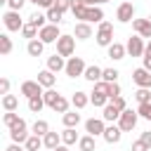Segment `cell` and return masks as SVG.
<instances>
[{
	"instance_id": "obj_1",
	"label": "cell",
	"mask_w": 151,
	"mask_h": 151,
	"mask_svg": "<svg viewBox=\"0 0 151 151\" xmlns=\"http://www.w3.org/2000/svg\"><path fill=\"white\" fill-rule=\"evenodd\" d=\"M97 45L99 47H109L111 42H113V24H109V21H101L99 24V28H97Z\"/></svg>"
},
{
	"instance_id": "obj_2",
	"label": "cell",
	"mask_w": 151,
	"mask_h": 151,
	"mask_svg": "<svg viewBox=\"0 0 151 151\" xmlns=\"http://www.w3.org/2000/svg\"><path fill=\"white\" fill-rule=\"evenodd\" d=\"M85 61H83V57H68V61H66V68H64V73L68 76V78H80L83 73H85Z\"/></svg>"
},
{
	"instance_id": "obj_3",
	"label": "cell",
	"mask_w": 151,
	"mask_h": 151,
	"mask_svg": "<svg viewBox=\"0 0 151 151\" xmlns=\"http://www.w3.org/2000/svg\"><path fill=\"white\" fill-rule=\"evenodd\" d=\"M9 137H12V142H17V144H26V139H28L31 134H28V127H26V120H24V118H19V120L9 127Z\"/></svg>"
},
{
	"instance_id": "obj_4",
	"label": "cell",
	"mask_w": 151,
	"mask_h": 151,
	"mask_svg": "<svg viewBox=\"0 0 151 151\" xmlns=\"http://www.w3.org/2000/svg\"><path fill=\"white\" fill-rule=\"evenodd\" d=\"M76 35H61L59 40H57V52L61 54V57H73V52H76Z\"/></svg>"
},
{
	"instance_id": "obj_5",
	"label": "cell",
	"mask_w": 151,
	"mask_h": 151,
	"mask_svg": "<svg viewBox=\"0 0 151 151\" xmlns=\"http://www.w3.org/2000/svg\"><path fill=\"white\" fill-rule=\"evenodd\" d=\"M137 118H139V113H137V111H132V109H125V111L120 113V118H118V127H120L123 132H130V130H134V125H137Z\"/></svg>"
},
{
	"instance_id": "obj_6",
	"label": "cell",
	"mask_w": 151,
	"mask_h": 151,
	"mask_svg": "<svg viewBox=\"0 0 151 151\" xmlns=\"http://www.w3.org/2000/svg\"><path fill=\"white\" fill-rule=\"evenodd\" d=\"M2 24H5V28H7V31H21V28H24V19L19 17V12H17V9L5 12V14H2Z\"/></svg>"
},
{
	"instance_id": "obj_7",
	"label": "cell",
	"mask_w": 151,
	"mask_h": 151,
	"mask_svg": "<svg viewBox=\"0 0 151 151\" xmlns=\"http://www.w3.org/2000/svg\"><path fill=\"white\" fill-rule=\"evenodd\" d=\"M116 19H118L120 24H130V21L134 19V5H132L130 0L120 2V5H118V9H116Z\"/></svg>"
},
{
	"instance_id": "obj_8",
	"label": "cell",
	"mask_w": 151,
	"mask_h": 151,
	"mask_svg": "<svg viewBox=\"0 0 151 151\" xmlns=\"http://www.w3.org/2000/svg\"><path fill=\"white\" fill-rule=\"evenodd\" d=\"M59 24H47V26H42L40 31H38V38L47 45V42H57L59 38H61V33H59V28H57Z\"/></svg>"
},
{
	"instance_id": "obj_9",
	"label": "cell",
	"mask_w": 151,
	"mask_h": 151,
	"mask_svg": "<svg viewBox=\"0 0 151 151\" xmlns=\"http://www.w3.org/2000/svg\"><path fill=\"white\" fill-rule=\"evenodd\" d=\"M125 47H127V54H130V57H142L144 50H146V45L142 42V35H132Z\"/></svg>"
},
{
	"instance_id": "obj_10",
	"label": "cell",
	"mask_w": 151,
	"mask_h": 151,
	"mask_svg": "<svg viewBox=\"0 0 151 151\" xmlns=\"http://www.w3.org/2000/svg\"><path fill=\"white\" fill-rule=\"evenodd\" d=\"M21 94H24L26 99L38 97V94H42V85H40L38 80H24V83H21Z\"/></svg>"
},
{
	"instance_id": "obj_11",
	"label": "cell",
	"mask_w": 151,
	"mask_h": 151,
	"mask_svg": "<svg viewBox=\"0 0 151 151\" xmlns=\"http://www.w3.org/2000/svg\"><path fill=\"white\" fill-rule=\"evenodd\" d=\"M104 123H106L104 118H90V120H85V132H87V134H92V137L104 134V130H106V125H104Z\"/></svg>"
},
{
	"instance_id": "obj_12",
	"label": "cell",
	"mask_w": 151,
	"mask_h": 151,
	"mask_svg": "<svg viewBox=\"0 0 151 151\" xmlns=\"http://www.w3.org/2000/svg\"><path fill=\"white\" fill-rule=\"evenodd\" d=\"M132 80L137 87H151V71H146L144 66L142 68H134L132 71Z\"/></svg>"
},
{
	"instance_id": "obj_13",
	"label": "cell",
	"mask_w": 151,
	"mask_h": 151,
	"mask_svg": "<svg viewBox=\"0 0 151 151\" xmlns=\"http://www.w3.org/2000/svg\"><path fill=\"white\" fill-rule=\"evenodd\" d=\"M132 28L142 38H151V19H132Z\"/></svg>"
},
{
	"instance_id": "obj_14",
	"label": "cell",
	"mask_w": 151,
	"mask_h": 151,
	"mask_svg": "<svg viewBox=\"0 0 151 151\" xmlns=\"http://www.w3.org/2000/svg\"><path fill=\"white\" fill-rule=\"evenodd\" d=\"M73 35H76L78 40H87V38H92V26H90V21H78Z\"/></svg>"
},
{
	"instance_id": "obj_15",
	"label": "cell",
	"mask_w": 151,
	"mask_h": 151,
	"mask_svg": "<svg viewBox=\"0 0 151 151\" xmlns=\"http://www.w3.org/2000/svg\"><path fill=\"white\" fill-rule=\"evenodd\" d=\"M47 68H50V71H54V73L64 71V68H66V61H64V57H61L59 52H54L52 57H47Z\"/></svg>"
},
{
	"instance_id": "obj_16",
	"label": "cell",
	"mask_w": 151,
	"mask_h": 151,
	"mask_svg": "<svg viewBox=\"0 0 151 151\" xmlns=\"http://www.w3.org/2000/svg\"><path fill=\"white\" fill-rule=\"evenodd\" d=\"M109 144H118L120 142V137H123V130L118 127V125H109L106 130H104V134H101Z\"/></svg>"
},
{
	"instance_id": "obj_17",
	"label": "cell",
	"mask_w": 151,
	"mask_h": 151,
	"mask_svg": "<svg viewBox=\"0 0 151 151\" xmlns=\"http://www.w3.org/2000/svg\"><path fill=\"white\" fill-rule=\"evenodd\" d=\"M125 54H127V47L125 45H120V42H111L109 45V59L118 61V59H125Z\"/></svg>"
},
{
	"instance_id": "obj_18",
	"label": "cell",
	"mask_w": 151,
	"mask_h": 151,
	"mask_svg": "<svg viewBox=\"0 0 151 151\" xmlns=\"http://www.w3.org/2000/svg\"><path fill=\"white\" fill-rule=\"evenodd\" d=\"M101 76H104V68H99L97 64L87 66V68H85V73H83V78H87L90 83H99V80H101Z\"/></svg>"
},
{
	"instance_id": "obj_19",
	"label": "cell",
	"mask_w": 151,
	"mask_h": 151,
	"mask_svg": "<svg viewBox=\"0 0 151 151\" xmlns=\"http://www.w3.org/2000/svg\"><path fill=\"white\" fill-rule=\"evenodd\" d=\"M61 123H64V127H78V123H80V113H78V109H76V111H66V113H61Z\"/></svg>"
},
{
	"instance_id": "obj_20",
	"label": "cell",
	"mask_w": 151,
	"mask_h": 151,
	"mask_svg": "<svg viewBox=\"0 0 151 151\" xmlns=\"http://www.w3.org/2000/svg\"><path fill=\"white\" fill-rule=\"evenodd\" d=\"M120 113H123V111H120V109H116V106L109 101V104L104 106V113H101V118H104L106 123H113V120H118V118H120Z\"/></svg>"
},
{
	"instance_id": "obj_21",
	"label": "cell",
	"mask_w": 151,
	"mask_h": 151,
	"mask_svg": "<svg viewBox=\"0 0 151 151\" xmlns=\"http://www.w3.org/2000/svg\"><path fill=\"white\" fill-rule=\"evenodd\" d=\"M42 50H45V42H42V40H38V38L28 40V45H26V52H28L31 57H40V54H42Z\"/></svg>"
},
{
	"instance_id": "obj_22",
	"label": "cell",
	"mask_w": 151,
	"mask_h": 151,
	"mask_svg": "<svg viewBox=\"0 0 151 151\" xmlns=\"http://www.w3.org/2000/svg\"><path fill=\"white\" fill-rule=\"evenodd\" d=\"M54 80H57V78H54V71H50V68H45V71L38 73V83H40L42 87H47V90L54 85Z\"/></svg>"
},
{
	"instance_id": "obj_23",
	"label": "cell",
	"mask_w": 151,
	"mask_h": 151,
	"mask_svg": "<svg viewBox=\"0 0 151 151\" xmlns=\"http://www.w3.org/2000/svg\"><path fill=\"white\" fill-rule=\"evenodd\" d=\"M71 104H73L78 111H80V109H85V106L90 104V97H87V92H80V90H78V92H73V97H71Z\"/></svg>"
},
{
	"instance_id": "obj_24",
	"label": "cell",
	"mask_w": 151,
	"mask_h": 151,
	"mask_svg": "<svg viewBox=\"0 0 151 151\" xmlns=\"http://www.w3.org/2000/svg\"><path fill=\"white\" fill-rule=\"evenodd\" d=\"M42 144H45V149H57L59 144H61V134L59 132H47L45 137H42Z\"/></svg>"
},
{
	"instance_id": "obj_25",
	"label": "cell",
	"mask_w": 151,
	"mask_h": 151,
	"mask_svg": "<svg viewBox=\"0 0 151 151\" xmlns=\"http://www.w3.org/2000/svg\"><path fill=\"white\" fill-rule=\"evenodd\" d=\"M90 104L104 109V106L109 104V94H106V92H99V90H92V94H90Z\"/></svg>"
},
{
	"instance_id": "obj_26",
	"label": "cell",
	"mask_w": 151,
	"mask_h": 151,
	"mask_svg": "<svg viewBox=\"0 0 151 151\" xmlns=\"http://www.w3.org/2000/svg\"><path fill=\"white\" fill-rule=\"evenodd\" d=\"M42 94H45V92H42ZM42 94H38V97H31V99H28V109H31L33 113H40V111H42V106H47Z\"/></svg>"
},
{
	"instance_id": "obj_27",
	"label": "cell",
	"mask_w": 151,
	"mask_h": 151,
	"mask_svg": "<svg viewBox=\"0 0 151 151\" xmlns=\"http://www.w3.org/2000/svg\"><path fill=\"white\" fill-rule=\"evenodd\" d=\"M61 142L64 144H76V142H80V137H78V132H76V127H66L64 132H61Z\"/></svg>"
},
{
	"instance_id": "obj_28",
	"label": "cell",
	"mask_w": 151,
	"mask_h": 151,
	"mask_svg": "<svg viewBox=\"0 0 151 151\" xmlns=\"http://www.w3.org/2000/svg\"><path fill=\"white\" fill-rule=\"evenodd\" d=\"M78 149H80V151H97V146H94V137H92V134H85V137H80V142H78Z\"/></svg>"
},
{
	"instance_id": "obj_29",
	"label": "cell",
	"mask_w": 151,
	"mask_h": 151,
	"mask_svg": "<svg viewBox=\"0 0 151 151\" xmlns=\"http://www.w3.org/2000/svg\"><path fill=\"white\" fill-rule=\"evenodd\" d=\"M24 146H26L28 151H38V149H40V146H45V144H42V137H40V134H31V137L26 139V144H24Z\"/></svg>"
},
{
	"instance_id": "obj_30",
	"label": "cell",
	"mask_w": 151,
	"mask_h": 151,
	"mask_svg": "<svg viewBox=\"0 0 151 151\" xmlns=\"http://www.w3.org/2000/svg\"><path fill=\"white\" fill-rule=\"evenodd\" d=\"M45 21H47V14H40V12H33V14L28 17V24H33L35 28H42V26H47Z\"/></svg>"
},
{
	"instance_id": "obj_31",
	"label": "cell",
	"mask_w": 151,
	"mask_h": 151,
	"mask_svg": "<svg viewBox=\"0 0 151 151\" xmlns=\"http://www.w3.org/2000/svg\"><path fill=\"white\" fill-rule=\"evenodd\" d=\"M2 106H5V111H17L19 99H17L14 94H2Z\"/></svg>"
},
{
	"instance_id": "obj_32",
	"label": "cell",
	"mask_w": 151,
	"mask_h": 151,
	"mask_svg": "<svg viewBox=\"0 0 151 151\" xmlns=\"http://www.w3.org/2000/svg\"><path fill=\"white\" fill-rule=\"evenodd\" d=\"M61 19H64V12L61 9H57V7H50L47 9V21L50 24H61Z\"/></svg>"
},
{
	"instance_id": "obj_33",
	"label": "cell",
	"mask_w": 151,
	"mask_h": 151,
	"mask_svg": "<svg viewBox=\"0 0 151 151\" xmlns=\"http://www.w3.org/2000/svg\"><path fill=\"white\" fill-rule=\"evenodd\" d=\"M9 52H12V38L7 33H2L0 35V54H9Z\"/></svg>"
},
{
	"instance_id": "obj_34",
	"label": "cell",
	"mask_w": 151,
	"mask_h": 151,
	"mask_svg": "<svg viewBox=\"0 0 151 151\" xmlns=\"http://www.w3.org/2000/svg\"><path fill=\"white\" fill-rule=\"evenodd\" d=\"M50 132V125H47V120H35L33 123V134H40V137H45Z\"/></svg>"
},
{
	"instance_id": "obj_35",
	"label": "cell",
	"mask_w": 151,
	"mask_h": 151,
	"mask_svg": "<svg viewBox=\"0 0 151 151\" xmlns=\"http://www.w3.org/2000/svg\"><path fill=\"white\" fill-rule=\"evenodd\" d=\"M134 99H137L139 104H144V101H151V90H149V87H139V90L134 92Z\"/></svg>"
},
{
	"instance_id": "obj_36",
	"label": "cell",
	"mask_w": 151,
	"mask_h": 151,
	"mask_svg": "<svg viewBox=\"0 0 151 151\" xmlns=\"http://www.w3.org/2000/svg\"><path fill=\"white\" fill-rule=\"evenodd\" d=\"M38 31H40V28H35L33 24H24V28H21V35H24V38H28V40H33V38L38 35Z\"/></svg>"
},
{
	"instance_id": "obj_37",
	"label": "cell",
	"mask_w": 151,
	"mask_h": 151,
	"mask_svg": "<svg viewBox=\"0 0 151 151\" xmlns=\"http://www.w3.org/2000/svg\"><path fill=\"white\" fill-rule=\"evenodd\" d=\"M42 97H45V104H47V106H50V109H52V106H54V104H57V101H59V97H61V94H57V92H54V90H52V87H50V90H47V92H45V94H42Z\"/></svg>"
},
{
	"instance_id": "obj_38",
	"label": "cell",
	"mask_w": 151,
	"mask_h": 151,
	"mask_svg": "<svg viewBox=\"0 0 151 151\" xmlns=\"http://www.w3.org/2000/svg\"><path fill=\"white\" fill-rule=\"evenodd\" d=\"M118 76H120V73H118L116 68H104L101 80H106V83H116V80H118Z\"/></svg>"
},
{
	"instance_id": "obj_39",
	"label": "cell",
	"mask_w": 151,
	"mask_h": 151,
	"mask_svg": "<svg viewBox=\"0 0 151 151\" xmlns=\"http://www.w3.org/2000/svg\"><path fill=\"white\" fill-rule=\"evenodd\" d=\"M137 113H139L142 118H146V120H151V101H144V104H139V109H137Z\"/></svg>"
},
{
	"instance_id": "obj_40",
	"label": "cell",
	"mask_w": 151,
	"mask_h": 151,
	"mask_svg": "<svg viewBox=\"0 0 151 151\" xmlns=\"http://www.w3.org/2000/svg\"><path fill=\"white\" fill-rule=\"evenodd\" d=\"M17 120H19V113H14V111H7V113L2 116V123H5L7 127H12V125H14Z\"/></svg>"
},
{
	"instance_id": "obj_41",
	"label": "cell",
	"mask_w": 151,
	"mask_h": 151,
	"mask_svg": "<svg viewBox=\"0 0 151 151\" xmlns=\"http://www.w3.org/2000/svg\"><path fill=\"white\" fill-rule=\"evenodd\" d=\"M113 97H120V85L118 83H109V99Z\"/></svg>"
},
{
	"instance_id": "obj_42",
	"label": "cell",
	"mask_w": 151,
	"mask_h": 151,
	"mask_svg": "<svg viewBox=\"0 0 151 151\" xmlns=\"http://www.w3.org/2000/svg\"><path fill=\"white\" fill-rule=\"evenodd\" d=\"M71 5H73V0H54V7H57V9H61V12L71 9Z\"/></svg>"
},
{
	"instance_id": "obj_43",
	"label": "cell",
	"mask_w": 151,
	"mask_h": 151,
	"mask_svg": "<svg viewBox=\"0 0 151 151\" xmlns=\"http://www.w3.org/2000/svg\"><path fill=\"white\" fill-rule=\"evenodd\" d=\"M132 151H151V146H149L146 142L137 139V142H132Z\"/></svg>"
},
{
	"instance_id": "obj_44",
	"label": "cell",
	"mask_w": 151,
	"mask_h": 151,
	"mask_svg": "<svg viewBox=\"0 0 151 151\" xmlns=\"http://www.w3.org/2000/svg\"><path fill=\"white\" fill-rule=\"evenodd\" d=\"M109 101H111L116 109H120V111H125V109H127V104H125V99H123V97H113V99H109Z\"/></svg>"
},
{
	"instance_id": "obj_45",
	"label": "cell",
	"mask_w": 151,
	"mask_h": 151,
	"mask_svg": "<svg viewBox=\"0 0 151 151\" xmlns=\"http://www.w3.org/2000/svg\"><path fill=\"white\" fill-rule=\"evenodd\" d=\"M24 2H28V0H7V7H9V9H17V12H21Z\"/></svg>"
},
{
	"instance_id": "obj_46",
	"label": "cell",
	"mask_w": 151,
	"mask_h": 151,
	"mask_svg": "<svg viewBox=\"0 0 151 151\" xmlns=\"http://www.w3.org/2000/svg\"><path fill=\"white\" fill-rule=\"evenodd\" d=\"M28 2H33V5H38V7H45V9L54 7V0H28Z\"/></svg>"
},
{
	"instance_id": "obj_47",
	"label": "cell",
	"mask_w": 151,
	"mask_h": 151,
	"mask_svg": "<svg viewBox=\"0 0 151 151\" xmlns=\"http://www.w3.org/2000/svg\"><path fill=\"white\" fill-rule=\"evenodd\" d=\"M0 92H2V94H9V80H7V78L0 80Z\"/></svg>"
},
{
	"instance_id": "obj_48",
	"label": "cell",
	"mask_w": 151,
	"mask_h": 151,
	"mask_svg": "<svg viewBox=\"0 0 151 151\" xmlns=\"http://www.w3.org/2000/svg\"><path fill=\"white\" fill-rule=\"evenodd\" d=\"M5 151H28V149H26V146H24V149H21V146H19V144H17V142H14V144H9V146H7V149H5Z\"/></svg>"
},
{
	"instance_id": "obj_49",
	"label": "cell",
	"mask_w": 151,
	"mask_h": 151,
	"mask_svg": "<svg viewBox=\"0 0 151 151\" xmlns=\"http://www.w3.org/2000/svg\"><path fill=\"white\" fill-rule=\"evenodd\" d=\"M142 59H144V68H146V71H151V54H144Z\"/></svg>"
},
{
	"instance_id": "obj_50",
	"label": "cell",
	"mask_w": 151,
	"mask_h": 151,
	"mask_svg": "<svg viewBox=\"0 0 151 151\" xmlns=\"http://www.w3.org/2000/svg\"><path fill=\"white\" fill-rule=\"evenodd\" d=\"M142 142H146L149 146H151V132H142V137H139Z\"/></svg>"
},
{
	"instance_id": "obj_51",
	"label": "cell",
	"mask_w": 151,
	"mask_h": 151,
	"mask_svg": "<svg viewBox=\"0 0 151 151\" xmlns=\"http://www.w3.org/2000/svg\"><path fill=\"white\" fill-rule=\"evenodd\" d=\"M52 151H68V144H59L57 149H52Z\"/></svg>"
},
{
	"instance_id": "obj_52",
	"label": "cell",
	"mask_w": 151,
	"mask_h": 151,
	"mask_svg": "<svg viewBox=\"0 0 151 151\" xmlns=\"http://www.w3.org/2000/svg\"><path fill=\"white\" fill-rule=\"evenodd\" d=\"M144 54H151V38H149V42H146V50H144Z\"/></svg>"
},
{
	"instance_id": "obj_53",
	"label": "cell",
	"mask_w": 151,
	"mask_h": 151,
	"mask_svg": "<svg viewBox=\"0 0 151 151\" xmlns=\"http://www.w3.org/2000/svg\"><path fill=\"white\" fill-rule=\"evenodd\" d=\"M83 2H85V5H90V7H92V5H97L94 0H83Z\"/></svg>"
},
{
	"instance_id": "obj_54",
	"label": "cell",
	"mask_w": 151,
	"mask_h": 151,
	"mask_svg": "<svg viewBox=\"0 0 151 151\" xmlns=\"http://www.w3.org/2000/svg\"><path fill=\"white\" fill-rule=\"evenodd\" d=\"M94 2H97V5H104V2H109V0H94Z\"/></svg>"
},
{
	"instance_id": "obj_55",
	"label": "cell",
	"mask_w": 151,
	"mask_h": 151,
	"mask_svg": "<svg viewBox=\"0 0 151 151\" xmlns=\"http://www.w3.org/2000/svg\"><path fill=\"white\" fill-rule=\"evenodd\" d=\"M130 2H132V0H130Z\"/></svg>"
}]
</instances>
